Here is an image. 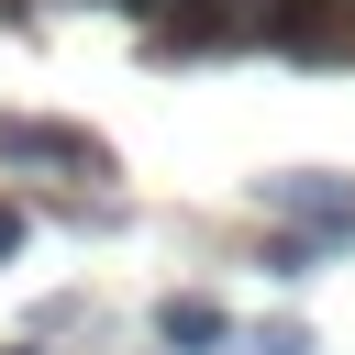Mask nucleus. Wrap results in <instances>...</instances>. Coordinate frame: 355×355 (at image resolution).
I'll return each mask as SVG.
<instances>
[{
	"label": "nucleus",
	"mask_w": 355,
	"mask_h": 355,
	"mask_svg": "<svg viewBox=\"0 0 355 355\" xmlns=\"http://www.w3.org/2000/svg\"><path fill=\"white\" fill-rule=\"evenodd\" d=\"M155 333H166V344H189V355H222V344H233V311H222V300H166V311H155Z\"/></svg>",
	"instance_id": "nucleus-3"
},
{
	"label": "nucleus",
	"mask_w": 355,
	"mask_h": 355,
	"mask_svg": "<svg viewBox=\"0 0 355 355\" xmlns=\"http://www.w3.org/2000/svg\"><path fill=\"white\" fill-rule=\"evenodd\" d=\"M266 200H277L288 222H311V244H355V189H344V178H277Z\"/></svg>",
	"instance_id": "nucleus-1"
},
{
	"label": "nucleus",
	"mask_w": 355,
	"mask_h": 355,
	"mask_svg": "<svg viewBox=\"0 0 355 355\" xmlns=\"http://www.w3.org/2000/svg\"><path fill=\"white\" fill-rule=\"evenodd\" d=\"M0 155H33V166L55 155V166H89V178H100V144H89V133H55V122H0Z\"/></svg>",
	"instance_id": "nucleus-2"
},
{
	"label": "nucleus",
	"mask_w": 355,
	"mask_h": 355,
	"mask_svg": "<svg viewBox=\"0 0 355 355\" xmlns=\"http://www.w3.org/2000/svg\"><path fill=\"white\" fill-rule=\"evenodd\" d=\"M255 344H266V355H311V333H300V322H266Z\"/></svg>",
	"instance_id": "nucleus-4"
}]
</instances>
